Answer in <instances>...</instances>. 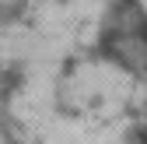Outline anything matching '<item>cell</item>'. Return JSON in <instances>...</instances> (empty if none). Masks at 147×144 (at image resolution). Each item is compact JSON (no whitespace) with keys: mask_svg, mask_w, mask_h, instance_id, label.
Returning <instances> with one entry per match:
<instances>
[{"mask_svg":"<svg viewBox=\"0 0 147 144\" xmlns=\"http://www.w3.org/2000/svg\"><path fill=\"white\" fill-rule=\"evenodd\" d=\"M133 144H147V127H140V130H133Z\"/></svg>","mask_w":147,"mask_h":144,"instance_id":"6da1fadb","label":"cell"}]
</instances>
